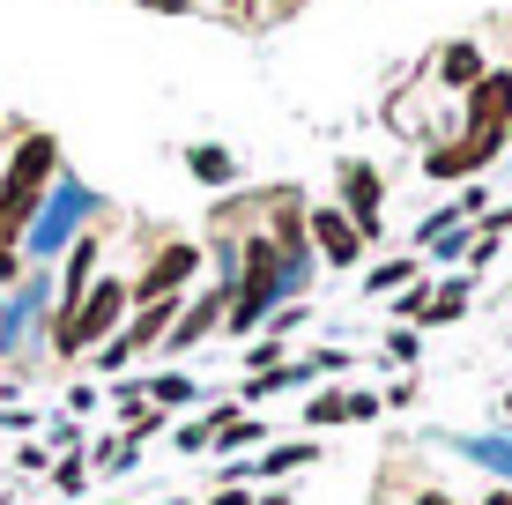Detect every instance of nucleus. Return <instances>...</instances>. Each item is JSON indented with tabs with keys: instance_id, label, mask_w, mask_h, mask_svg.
Segmentation results:
<instances>
[{
	"instance_id": "obj_22",
	"label": "nucleus",
	"mask_w": 512,
	"mask_h": 505,
	"mask_svg": "<svg viewBox=\"0 0 512 505\" xmlns=\"http://www.w3.org/2000/svg\"><path fill=\"white\" fill-rule=\"evenodd\" d=\"M216 8H231V15H245V8H253V0H216Z\"/></svg>"
},
{
	"instance_id": "obj_19",
	"label": "nucleus",
	"mask_w": 512,
	"mask_h": 505,
	"mask_svg": "<svg viewBox=\"0 0 512 505\" xmlns=\"http://www.w3.org/2000/svg\"><path fill=\"white\" fill-rule=\"evenodd\" d=\"M208 505H253V491H245V483H231V491H216Z\"/></svg>"
},
{
	"instance_id": "obj_15",
	"label": "nucleus",
	"mask_w": 512,
	"mask_h": 505,
	"mask_svg": "<svg viewBox=\"0 0 512 505\" xmlns=\"http://www.w3.org/2000/svg\"><path fill=\"white\" fill-rule=\"evenodd\" d=\"M401 312H409V320H423V312H431V283H423V275L401 290Z\"/></svg>"
},
{
	"instance_id": "obj_7",
	"label": "nucleus",
	"mask_w": 512,
	"mask_h": 505,
	"mask_svg": "<svg viewBox=\"0 0 512 505\" xmlns=\"http://www.w3.org/2000/svg\"><path fill=\"white\" fill-rule=\"evenodd\" d=\"M90 283H97V238H75V253H67V275H60V312H52V335H60V327L82 312Z\"/></svg>"
},
{
	"instance_id": "obj_5",
	"label": "nucleus",
	"mask_w": 512,
	"mask_h": 505,
	"mask_svg": "<svg viewBox=\"0 0 512 505\" xmlns=\"http://www.w3.org/2000/svg\"><path fill=\"white\" fill-rule=\"evenodd\" d=\"M231 275H223V283L216 290H201V298H193V305H179V327H171V335H164V350L171 357H186V350H201V342L208 335H216V327H223V312H231Z\"/></svg>"
},
{
	"instance_id": "obj_6",
	"label": "nucleus",
	"mask_w": 512,
	"mask_h": 505,
	"mask_svg": "<svg viewBox=\"0 0 512 505\" xmlns=\"http://www.w3.org/2000/svg\"><path fill=\"white\" fill-rule=\"evenodd\" d=\"M342 194H349L342 216L357 223V238H379L386 231V216H379V171L372 164H342Z\"/></svg>"
},
{
	"instance_id": "obj_17",
	"label": "nucleus",
	"mask_w": 512,
	"mask_h": 505,
	"mask_svg": "<svg viewBox=\"0 0 512 505\" xmlns=\"http://www.w3.org/2000/svg\"><path fill=\"white\" fill-rule=\"evenodd\" d=\"M305 416H312V424H342V394H312Z\"/></svg>"
},
{
	"instance_id": "obj_3",
	"label": "nucleus",
	"mask_w": 512,
	"mask_h": 505,
	"mask_svg": "<svg viewBox=\"0 0 512 505\" xmlns=\"http://www.w3.org/2000/svg\"><path fill=\"white\" fill-rule=\"evenodd\" d=\"M193 268H201V246H193V238H171V246H156V260L134 275V305L179 298V290L193 283Z\"/></svg>"
},
{
	"instance_id": "obj_8",
	"label": "nucleus",
	"mask_w": 512,
	"mask_h": 505,
	"mask_svg": "<svg viewBox=\"0 0 512 505\" xmlns=\"http://www.w3.org/2000/svg\"><path fill=\"white\" fill-rule=\"evenodd\" d=\"M305 223H312V238H320V253H327V268H357V253H364V238H357V223L342 216V208H305Z\"/></svg>"
},
{
	"instance_id": "obj_2",
	"label": "nucleus",
	"mask_w": 512,
	"mask_h": 505,
	"mask_svg": "<svg viewBox=\"0 0 512 505\" xmlns=\"http://www.w3.org/2000/svg\"><path fill=\"white\" fill-rule=\"evenodd\" d=\"M134 305V283H119V275H97L90 298H82V312L52 335V350L60 357H82V350H104V335H119V320H127Z\"/></svg>"
},
{
	"instance_id": "obj_24",
	"label": "nucleus",
	"mask_w": 512,
	"mask_h": 505,
	"mask_svg": "<svg viewBox=\"0 0 512 505\" xmlns=\"http://www.w3.org/2000/svg\"><path fill=\"white\" fill-rule=\"evenodd\" d=\"M268 8H290V0H268Z\"/></svg>"
},
{
	"instance_id": "obj_11",
	"label": "nucleus",
	"mask_w": 512,
	"mask_h": 505,
	"mask_svg": "<svg viewBox=\"0 0 512 505\" xmlns=\"http://www.w3.org/2000/svg\"><path fill=\"white\" fill-rule=\"evenodd\" d=\"M312 461H320V439H275L245 476H297V468H312Z\"/></svg>"
},
{
	"instance_id": "obj_21",
	"label": "nucleus",
	"mask_w": 512,
	"mask_h": 505,
	"mask_svg": "<svg viewBox=\"0 0 512 505\" xmlns=\"http://www.w3.org/2000/svg\"><path fill=\"white\" fill-rule=\"evenodd\" d=\"M253 505H290V491H260Z\"/></svg>"
},
{
	"instance_id": "obj_12",
	"label": "nucleus",
	"mask_w": 512,
	"mask_h": 505,
	"mask_svg": "<svg viewBox=\"0 0 512 505\" xmlns=\"http://www.w3.org/2000/svg\"><path fill=\"white\" fill-rule=\"evenodd\" d=\"M186 164H193V179H201V186H231V179H238V156H231V149H216V142L186 149Z\"/></svg>"
},
{
	"instance_id": "obj_25",
	"label": "nucleus",
	"mask_w": 512,
	"mask_h": 505,
	"mask_svg": "<svg viewBox=\"0 0 512 505\" xmlns=\"http://www.w3.org/2000/svg\"><path fill=\"white\" fill-rule=\"evenodd\" d=\"M112 505H119V498H112Z\"/></svg>"
},
{
	"instance_id": "obj_10",
	"label": "nucleus",
	"mask_w": 512,
	"mask_h": 505,
	"mask_svg": "<svg viewBox=\"0 0 512 505\" xmlns=\"http://www.w3.org/2000/svg\"><path fill=\"white\" fill-rule=\"evenodd\" d=\"M438 82H446V90H475V82H483V45L453 38L446 52H438Z\"/></svg>"
},
{
	"instance_id": "obj_9",
	"label": "nucleus",
	"mask_w": 512,
	"mask_h": 505,
	"mask_svg": "<svg viewBox=\"0 0 512 505\" xmlns=\"http://www.w3.org/2000/svg\"><path fill=\"white\" fill-rule=\"evenodd\" d=\"M268 238L282 246V260H305V238H312V223H305V201H297V194H275Z\"/></svg>"
},
{
	"instance_id": "obj_23",
	"label": "nucleus",
	"mask_w": 512,
	"mask_h": 505,
	"mask_svg": "<svg viewBox=\"0 0 512 505\" xmlns=\"http://www.w3.org/2000/svg\"><path fill=\"white\" fill-rule=\"evenodd\" d=\"M490 505H512V491H490Z\"/></svg>"
},
{
	"instance_id": "obj_20",
	"label": "nucleus",
	"mask_w": 512,
	"mask_h": 505,
	"mask_svg": "<svg viewBox=\"0 0 512 505\" xmlns=\"http://www.w3.org/2000/svg\"><path fill=\"white\" fill-rule=\"evenodd\" d=\"M409 505H453V498H446V491H416Z\"/></svg>"
},
{
	"instance_id": "obj_16",
	"label": "nucleus",
	"mask_w": 512,
	"mask_h": 505,
	"mask_svg": "<svg viewBox=\"0 0 512 505\" xmlns=\"http://www.w3.org/2000/svg\"><path fill=\"white\" fill-rule=\"evenodd\" d=\"M52 483H60V491H82V483H90V461H60V468H52Z\"/></svg>"
},
{
	"instance_id": "obj_13",
	"label": "nucleus",
	"mask_w": 512,
	"mask_h": 505,
	"mask_svg": "<svg viewBox=\"0 0 512 505\" xmlns=\"http://www.w3.org/2000/svg\"><path fill=\"white\" fill-rule=\"evenodd\" d=\"M461 312H468V283H446V290H431V312H423V320H461Z\"/></svg>"
},
{
	"instance_id": "obj_4",
	"label": "nucleus",
	"mask_w": 512,
	"mask_h": 505,
	"mask_svg": "<svg viewBox=\"0 0 512 505\" xmlns=\"http://www.w3.org/2000/svg\"><path fill=\"white\" fill-rule=\"evenodd\" d=\"M468 134H483V142H512V75L505 67H483V82L468 90Z\"/></svg>"
},
{
	"instance_id": "obj_14",
	"label": "nucleus",
	"mask_w": 512,
	"mask_h": 505,
	"mask_svg": "<svg viewBox=\"0 0 512 505\" xmlns=\"http://www.w3.org/2000/svg\"><path fill=\"white\" fill-rule=\"evenodd\" d=\"M401 283H416V260H379V268L364 275V290H401Z\"/></svg>"
},
{
	"instance_id": "obj_1",
	"label": "nucleus",
	"mask_w": 512,
	"mask_h": 505,
	"mask_svg": "<svg viewBox=\"0 0 512 505\" xmlns=\"http://www.w3.org/2000/svg\"><path fill=\"white\" fill-rule=\"evenodd\" d=\"M52 164H60V142L52 134H23V149H15V164L0 171V253H15V238H23L30 208H38Z\"/></svg>"
},
{
	"instance_id": "obj_18",
	"label": "nucleus",
	"mask_w": 512,
	"mask_h": 505,
	"mask_svg": "<svg viewBox=\"0 0 512 505\" xmlns=\"http://www.w3.org/2000/svg\"><path fill=\"white\" fill-rule=\"evenodd\" d=\"M416 350H423V342H416V335H401V327L386 335V357H394V364H416Z\"/></svg>"
}]
</instances>
